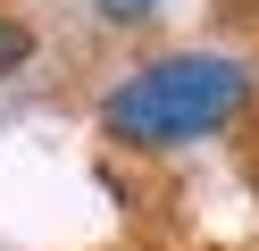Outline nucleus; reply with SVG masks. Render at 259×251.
I'll return each mask as SVG.
<instances>
[{"mask_svg": "<svg viewBox=\"0 0 259 251\" xmlns=\"http://www.w3.org/2000/svg\"><path fill=\"white\" fill-rule=\"evenodd\" d=\"M251 76L234 59H159L134 84L109 92V134L125 142H192V134H218L242 109Z\"/></svg>", "mask_w": 259, "mask_h": 251, "instance_id": "1", "label": "nucleus"}, {"mask_svg": "<svg viewBox=\"0 0 259 251\" xmlns=\"http://www.w3.org/2000/svg\"><path fill=\"white\" fill-rule=\"evenodd\" d=\"M25 59H34V33H25L17 17H0V76H17Z\"/></svg>", "mask_w": 259, "mask_h": 251, "instance_id": "2", "label": "nucleus"}, {"mask_svg": "<svg viewBox=\"0 0 259 251\" xmlns=\"http://www.w3.org/2000/svg\"><path fill=\"white\" fill-rule=\"evenodd\" d=\"M101 9H109V17H142L151 0H101Z\"/></svg>", "mask_w": 259, "mask_h": 251, "instance_id": "3", "label": "nucleus"}]
</instances>
